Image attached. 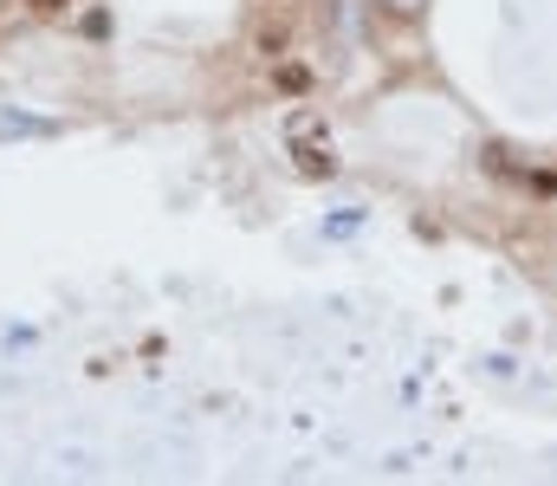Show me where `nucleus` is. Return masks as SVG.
Wrapping results in <instances>:
<instances>
[{
	"label": "nucleus",
	"instance_id": "nucleus-1",
	"mask_svg": "<svg viewBox=\"0 0 557 486\" xmlns=\"http://www.w3.org/2000/svg\"><path fill=\"white\" fill-rule=\"evenodd\" d=\"M33 7H59V0H33Z\"/></svg>",
	"mask_w": 557,
	"mask_h": 486
}]
</instances>
